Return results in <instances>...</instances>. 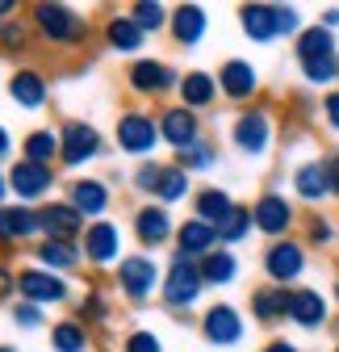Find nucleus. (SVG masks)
<instances>
[{
    "instance_id": "obj_33",
    "label": "nucleus",
    "mask_w": 339,
    "mask_h": 352,
    "mask_svg": "<svg viewBox=\"0 0 339 352\" xmlns=\"http://www.w3.org/2000/svg\"><path fill=\"white\" fill-rule=\"evenodd\" d=\"M201 277H205L209 289H226V285H235V281H239V256H235L231 248L209 252V256L201 260Z\"/></svg>"
},
{
    "instance_id": "obj_40",
    "label": "nucleus",
    "mask_w": 339,
    "mask_h": 352,
    "mask_svg": "<svg viewBox=\"0 0 339 352\" xmlns=\"http://www.w3.org/2000/svg\"><path fill=\"white\" fill-rule=\"evenodd\" d=\"M302 67V80L310 88H331L339 84V55H327V59H310V63H298Z\"/></svg>"
},
{
    "instance_id": "obj_5",
    "label": "nucleus",
    "mask_w": 339,
    "mask_h": 352,
    "mask_svg": "<svg viewBox=\"0 0 339 352\" xmlns=\"http://www.w3.org/2000/svg\"><path fill=\"white\" fill-rule=\"evenodd\" d=\"M272 139H277V122L264 105H247L235 113L231 122V147L247 160H264L272 151Z\"/></svg>"
},
{
    "instance_id": "obj_3",
    "label": "nucleus",
    "mask_w": 339,
    "mask_h": 352,
    "mask_svg": "<svg viewBox=\"0 0 339 352\" xmlns=\"http://www.w3.org/2000/svg\"><path fill=\"white\" fill-rule=\"evenodd\" d=\"M113 143H117L121 155H130V160L147 164V160L155 155V147L163 143V139H159V113L139 109V105L121 109L117 122H113Z\"/></svg>"
},
{
    "instance_id": "obj_16",
    "label": "nucleus",
    "mask_w": 339,
    "mask_h": 352,
    "mask_svg": "<svg viewBox=\"0 0 339 352\" xmlns=\"http://www.w3.org/2000/svg\"><path fill=\"white\" fill-rule=\"evenodd\" d=\"M67 201L84 214V223H101L113 206V185L105 176H75L67 181Z\"/></svg>"
},
{
    "instance_id": "obj_54",
    "label": "nucleus",
    "mask_w": 339,
    "mask_h": 352,
    "mask_svg": "<svg viewBox=\"0 0 339 352\" xmlns=\"http://www.w3.org/2000/svg\"><path fill=\"white\" fill-rule=\"evenodd\" d=\"M0 352H17V348H13V344H0Z\"/></svg>"
},
{
    "instance_id": "obj_50",
    "label": "nucleus",
    "mask_w": 339,
    "mask_h": 352,
    "mask_svg": "<svg viewBox=\"0 0 339 352\" xmlns=\"http://www.w3.org/2000/svg\"><path fill=\"white\" fill-rule=\"evenodd\" d=\"M17 17V0H0V21H13Z\"/></svg>"
},
{
    "instance_id": "obj_44",
    "label": "nucleus",
    "mask_w": 339,
    "mask_h": 352,
    "mask_svg": "<svg viewBox=\"0 0 339 352\" xmlns=\"http://www.w3.org/2000/svg\"><path fill=\"white\" fill-rule=\"evenodd\" d=\"M335 235H339L335 223H331V218H323V214H314L310 223H306V248H331Z\"/></svg>"
},
{
    "instance_id": "obj_9",
    "label": "nucleus",
    "mask_w": 339,
    "mask_h": 352,
    "mask_svg": "<svg viewBox=\"0 0 339 352\" xmlns=\"http://www.w3.org/2000/svg\"><path fill=\"white\" fill-rule=\"evenodd\" d=\"M17 298L42 306V311H51V306H67L71 302V281L59 277V273L38 269V264H21V269H17Z\"/></svg>"
},
{
    "instance_id": "obj_4",
    "label": "nucleus",
    "mask_w": 339,
    "mask_h": 352,
    "mask_svg": "<svg viewBox=\"0 0 339 352\" xmlns=\"http://www.w3.org/2000/svg\"><path fill=\"white\" fill-rule=\"evenodd\" d=\"M113 281H117V294L130 306H147L151 298H159L163 269H159V260H151V252H130L113 269Z\"/></svg>"
},
{
    "instance_id": "obj_2",
    "label": "nucleus",
    "mask_w": 339,
    "mask_h": 352,
    "mask_svg": "<svg viewBox=\"0 0 339 352\" xmlns=\"http://www.w3.org/2000/svg\"><path fill=\"white\" fill-rule=\"evenodd\" d=\"M205 277H201V260H189L180 252H172V260L163 264V285H159V302L172 315H189L193 306L205 298Z\"/></svg>"
},
{
    "instance_id": "obj_35",
    "label": "nucleus",
    "mask_w": 339,
    "mask_h": 352,
    "mask_svg": "<svg viewBox=\"0 0 339 352\" xmlns=\"http://www.w3.org/2000/svg\"><path fill=\"white\" fill-rule=\"evenodd\" d=\"M51 348L55 352H89L93 348V327H84L75 315L71 319H59L51 327Z\"/></svg>"
},
{
    "instance_id": "obj_34",
    "label": "nucleus",
    "mask_w": 339,
    "mask_h": 352,
    "mask_svg": "<svg viewBox=\"0 0 339 352\" xmlns=\"http://www.w3.org/2000/svg\"><path fill=\"white\" fill-rule=\"evenodd\" d=\"M293 55H298V63H310V59L339 55V51H335V34H331L327 25H306L298 38H293Z\"/></svg>"
},
{
    "instance_id": "obj_21",
    "label": "nucleus",
    "mask_w": 339,
    "mask_h": 352,
    "mask_svg": "<svg viewBox=\"0 0 339 352\" xmlns=\"http://www.w3.org/2000/svg\"><path fill=\"white\" fill-rule=\"evenodd\" d=\"M30 260L38 264V269H47V273L67 277V273H75L84 264V248H80V239H38Z\"/></svg>"
},
{
    "instance_id": "obj_46",
    "label": "nucleus",
    "mask_w": 339,
    "mask_h": 352,
    "mask_svg": "<svg viewBox=\"0 0 339 352\" xmlns=\"http://www.w3.org/2000/svg\"><path fill=\"white\" fill-rule=\"evenodd\" d=\"M5 298H17V269L0 256V302H5Z\"/></svg>"
},
{
    "instance_id": "obj_14",
    "label": "nucleus",
    "mask_w": 339,
    "mask_h": 352,
    "mask_svg": "<svg viewBox=\"0 0 339 352\" xmlns=\"http://www.w3.org/2000/svg\"><path fill=\"white\" fill-rule=\"evenodd\" d=\"M251 223H256L260 235H268L277 243V239H289L293 223H298V210H293V201L285 193L268 189V193H260L256 201H251Z\"/></svg>"
},
{
    "instance_id": "obj_12",
    "label": "nucleus",
    "mask_w": 339,
    "mask_h": 352,
    "mask_svg": "<svg viewBox=\"0 0 339 352\" xmlns=\"http://www.w3.org/2000/svg\"><path fill=\"white\" fill-rule=\"evenodd\" d=\"M121 243H126V239H121V227L113 223V218L89 223V231H84V239H80V248H84V264H89V269H97V273L117 269V264L126 260Z\"/></svg>"
},
{
    "instance_id": "obj_38",
    "label": "nucleus",
    "mask_w": 339,
    "mask_h": 352,
    "mask_svg": "<svg viewBox=\"0 0 339 352\" xmlns=\"http://www.w3.org/2000/svg\"><path fill=\"white\" fill-rule=\"evenodd\" d=\"M251 231H256V223H251V206H235V214L218 227V239H222V248L235 252V243H243Z\"/></svg>"
},
{
    "instance_id": "obj_42",
    "label": "nucleus",
    "mask_w": 339,
    "mask_h": 352,
    "mask_svg": "<svg viewBox=\"0 0 339 352\" xmlns=\"http://www.w3.org/2000/svg\"><path fill=\"white\" fill-rule=\"evenodd\" d=\"M75 319L84 323V327H97V323H105L109 319V302H105V294H84L80 302H75Z\"/></svg>"
},
{
    "instance_id": "obj_15",
    "label": "nucleus",
    "mask_w": 339,
    "mask_h": 352,
    "mask_svg": "<svg viewBox=\"0 0 339 352\" xmlns=\"http://www.w3.org/2000/svg\"><path fill=\"white\" fill-rule=\"evenodd\" d=\"M38 239H42V214H38V206H21V201L0 206V252H13V248L38 243Z\"/></svg>"
},
{
    "instance_id": "obj_53",
    "label": "nucleus",
    "mask_w": 339,
    "mask_h": 352,
    "mask_svg": "<svg viewBox=\"0 0 339 352\" xmlns=\"http://www.w3.org/2000/svg\"><path fill=\"white\" fill-rule=\"evenodd\" d=\"M331 298H335V311H339V281H335V289H331Z\"/></svg>"
},
{
    "instance_id": "obj_10",
    "label": "nucleus",
    "mask_w": 339,
    "mask_h": 352,
    "mask_svg": "<svg viewBox=\"0 0 339 352\" xmlns=\"http://www.w3.org/2000/svg\"><path fill=\"white\" fill-rule=\"evenodd\" d=\"M59 143H63L59 168H71V172L84 168V164H93V160H101V151H105V135L93 122H80V118H67L59 126Z\"/></svg>"
},
{
    "instance_id": "obj_39",
    "label": "nucleus",
    "mask_w": 339,
    "mask_h": 352,
    "mask_svg": "<svg viewBox=\"0 0 339 352\" xmlns=\"http://www.w3.org/2000/svg\"><path fill=\"white\" fill-rule=\"evenodd\" d=\"M30 38H34V30H30L25 17L0 21V55H21V51L30 47Z\"/></svg>"
},
{
    "instance_id": "obj_55",
    "label": "nucleus",
    "mask_w": 339,
    "mask_h": 352,
    "mask_svg": "<svg viewBox=\"0 0 339 352\" xmlns=\"http://www.w3.org/2000/svg\"><path fill=\"white\" fill-rule=\"evenodd\" d=\"M335 352H339V344H335Z\"/></svg>"
},
{
    "instance_id": "obj_26",
    "label": "nucleus",
    "mask_w": 339,
    "mask_h": 352,
    "mask_svg": "<svg viewBox=\"0 0 339 352\" xmlns=\"http://www.w3.org/2000/svg\"><path fill=\"white\" fill-rule=\"evenodd\" d=\"M176 97H180V105L193 109V113H201V109H209V105H218V97H222V93H218V76H214V72H201V67L180 72Z\"/></svg>"
},
{
    "instance_id": "obj_27",
    "label": "nucleus",
    "mask_w": 339,
    "mask_h": 352,
    "mask_svg": "<svg viewBox=\"0 0 339 352\" xmlns=\"http://www.w3.org/2000/svg\"><path fill=\"white\" fill-rule=\"evenodd\" d=\"M218 248H222L218 227L201 223V218H193V214L176 227V252H180V256H189V260H205L209 252H218Z\"/></svg>"
},
{
    "instance_id": "obj_6",
    "label": "nucleus",
    "mask_w": 339,
    "mask_h": 352,
    "mask_svg": "<svg viewBox=\"0 0 339 352\" xmlns=\"http://www.w3.org/2000/svg\"><path fill=\"white\" fill-rule=\"evenodd\" d=\"M260 269H264V277H268V285H281V289H298V281L306 277V269H310V248L302 243V239H277V243H268L264 248V256H260Z\"/></svg>"
},
{
    "instance_id": "obj_43",
    "label": "nucleus",
    "mask_w": 339,
    "mask_h": 352,
    "mask_svg": "<svg viewBox=\"0 0 339 352\" xmlns=\"http://www.w3.org/2000/svg\"><path fill=\"white\" fill-rule=\"evenodd\" d=\"M121 352H163V340L151 327H130L121 336Z\"/></svg>"
},
{
    "instance_id": "obj_20",
    "label": "nucleus",
    "mask_w": 339,
    "mask_h": 352,
    "mask_svg": "<svg viewBox=\"0 0 339 352\" xmlns=\"http://www.w3.org/2000/svg\"><path fill=\"white\" fill-rule=\"evenodd\" d=\"M38 214H42V239H84V231H89L84 214L67 197H51L47 206H38Z\"/></svg>"
},
{
    "instance_id": "obj_45",
    "label": "nucleus",
    "mask_w": 339,
    "mask_h": 352,
    "mask_svg": "<svg viewBox=\"0 0 339 352\" xmlns=\"http://www.w3.org/2000/svg\"><path fill=\"white\" fill-rule=\"evenodd\" d=\"M159 172H163V164H159V160H147V164H139V168H135V176H130L135 193L151 197V193H155V181H159Z\"/></svg>"
},
{
    "instance_id": "obj_8",
    "label": "nucleus",
    "mask_w": 339,
    "mask_h": 352,
    "mask_svg": "<svg viewBox=\"0 0 339 352\" xmlns=\"http://www.w3.org/2000/svg\"><path fill=\"white\" fill-rule=\"evenodd\" d=\"M59 185V172L51 164H34V160H13L9 164V193L21 206H47Z\"/></svg>"
},
{
    "instance_id": "obj_17",
    "label": "nucleus",
    "mask_w": 339,
    "mask_h": 352,
    "mask_svg": "<svg viewBox=\"0 0 339 352\" xmlns=\"http://www.w3.org/2000/svg\"><path fill=\"white\" fill-rule=\"evenodd\" d=\"M159 139L172 147V151H185V147L201 143V139H205V130H201V113L185 109L180 101H176V105H163V109H159Z\"/></svg>"
},
{
    "instance_id": "obj_13",
    "label": "nucleus",
    "mask_w": 339,
    "mask_h": 352,
    "mask_svg": "<svg viewBox=\"0 0 339 352\" xmlns=\"http://www.w3.org/2000/svg\"><path fill=\"white\" fill-rule=\"evenodd\" d=\"M130 227H135V239H139V248L143 252H159V248H167V243H176V218H172V210L167 206H159V201H143L139 210H135V218H130Z\"/></svg>"
},
{
    "instance_id": "obj_32",
    "label": "nucleus",
    "mask_w": 339,
    "mask_h": 352,
    "mask_svg": "<svg viewBox=\"0 0 339 352\" xmlns=\"http://www.w3.org/2000/svg\"><path fill=\"white\" fill-rule=\"evenodd\" d=\"M193 176L185 172V168H176V164H163V172H159V181H155V193H151V201H159V206H180L185 197L193 201Z\"/></svg>"
},
{
    "instance_id": "obj_22",
    "label": "nucleus",
    "mask_w": 339,
    "mask_h": 352,
    "mask_svg": "<svg viewBox=\"0 0 339 352\" xmlns=\"http://www.w3.org/2000/svg\"><path fill=\"white\" fill-rule=\"evenodd\" d=\"M293 193L306 206H318L327 197H335V176H331V160H306L293 168Z\"/></svg>"
},
{
    "instance_id": "obj_18",
    "label": "nucleus",
    "mask_w": 339,
    "mask_h": 352,
    "mask_svg": "<svg viewBox=\"0 0 339 352\" xmlns=\"http://www.w3.org/2000/svg\"><path fill=\"white\" fill-rule=\"evenodd\" d=\"M9 101L17 105V109H25V113H38V109H47L51 105V80H47V72L42 67H17L13 76H9Z\"/></svg>"
},
{
    "instance_id": "obj_52",
    "label": "nucleus",
    "mask_w": 339,
    "mask_h": 352,
    "mask_svg": "<svg viewBox=\"0 0 339 352\" xmlns=\"http://www.w3.org/2000/svg\"><path fill=\"white\" fill-rule=\"evenodd\" d=\"M0 206H9V168H0Z\"/></svg>"
},
{
    "instance_id": "obj_36",
    "label": "nucleus",
    "mask_w": 339,
    "mask_h": 352,
    "mask_svg": "<svg viewBox=\"0 0 339 352\" xmlns=\"http://www.w3.org/2000/svg\"><path fill=\"white\" fill-rule=\"evenodd\" d=\"M126 13L139 21V30H143L147 38H151V34H163L167 25H172V9H167L163 0H135Z\"/></svg>"
},
{
    "instance_id": "obj_49",
    "label": "nucleus",
    "mask_w": 339,
    "mask_h": 352,
    "mask_svg": "<svg viewBox=\"0 0 339 352\" xmlns=\"http://www.w3.org/2000/svg\"><path fill=\"white\" fill-rule=\"evenodd\" d=\"M13 155V135H9V126L0 122V168H5V160Z\"/></svg>"
},
{
    "instance_id": "obj_31",
    "label": "nucleus",
    "mask_w": 339,
    "mask_h": 352,
    "mask_svg": "<svg viewBox=\"0 0 339 352\" xmlns=\"http://www.w3.org/2000/svg\"><path fill=\"white\" fill-rule=\"evenodd\" d=\"M59 151H63V143H59V126H34V130H25L21 135V160H34V164H59Z\"/></svg>"
},
{
    "instance_id": "obj_37",
    "label": "nucleus",
    "mask_w": 339,
    "mask_h": 352,
    "mask_svg": "<svg viewBox=\"0 0 339 352\" xmlns=\"http://www.w3.org/2000/svg\"><path fill=\"white\" fill-rule=\"evenodd\" d=\"M214 164H218V143L209 139V135H205L201 143H193V147L176 151V168H185L189 176H193V172H209Z\"/></svg>"
},
{
    "instance_id": "obj_25",
    "label": "nucleus",
    "mask_w": 339,
    "mask_h": 352,
    "mask_svg": "<svg viewBox=\"0 0 339 352\" xmlns=\"http://www.w3.org/2000/svg\"><path fill=\"white\" fill-rule=\"evenodd\" d=\"M289 294L293 289H281V285H256L251 289V298H247V311H251V319H256L260 327H277V323H285L289 319Z\"/></svg>"
},
{
    "instance_id": "obj_23",
    "label": "nucleus",
    "mask_w": 339,
    "mask_h": 352,
    "mask_svg": "<svg viewBox=\"0 0 339 352\" xmlns=\"http://www.w3.org/2000/svg\"><path fill=\"white\" fill-rule=\"evenodd\" d=\"M101 38H105V47L113 51V55H143V47H147V34L139 30V21L130 17V13H109L105 21H101Z\"/></svg>"
},
{
    "instance_id": "obj_30",
    "label": "nucleus",
    "mask_w": 339,
    "mask_h": 352,
    "mask_svg": "<svg viewBox=\"0 0 339 352\" xmlns=\"http://www.w3.org/2000/svg\"><path fill=\"white\" fill-rule=\"evenodd\" d=\"M235 206L239 201L226 189H218V185H205V189L193 193V218H201V223H209V227H222L226 218L235 214Z\"/></svg>"
},
{
    "instance_id": "obj_29",
    "label": "nucleus",
    "mask_w": 339,
    "mask_h": 352,
    "mask_svg": "<svg viewBox=\"0 0 339 352\" xmlns=\"http://www.w3.org/2000/svg\"><path fill=\"white\" fill-rule=\"evenodd\" d=\"M205 30H209V13H205V5H176L172 9V25H167V34H172V42L176 47H185V51H193L197 42L205 38Z\"/></svg>"
},
{
    "instance_id": "obj_24",
    "label": "nucleus",
    "mask_w": 339,
    "mask_h": 352,
    "mask_svg": "<svg viewBox=\"0 0 339 352\" xmlns=\"http://www.w3.org/2000/svg\"><path fill=\"white\" fill-rule=\"evenodd\" d=\"M327 319H331V306H327V298H323L318 289L298 285V289L289 294V323H293V327H302V331H323Z\"/></svg>"
},
{
    "instance_id": "obj_11",
    "label": "nucleus",
    "mask_w": 339,
    "mask_h": 352,
    "mask_svg": "<svg viewBox=\"0 0 339 352\" xmlns=\"http://www.w3.org/2000/svg\"><path fill=\"white\" fill-rule=\"evenodd\" d=\"M201 340L209 348H239L247 340V323L235 302H209L201 311Z\"/></svg>"
},
{
    "instance_id": "obj_47",
    "label": "nucleus",
    "mask_w": 339,
    "mask_h": 352,
    "mask_svg": "<svg viewBox=\"0 0 339 352\" xmlns=\"http://www.w3.org/2000/svg\"><path fill=\"white\" fill-rule=\"evenodd\" d=\"M323 122L339 135V93H323Z\"/></svg>"
},
{
    "instance_id": "obj_19",
    "label": "nucleus",
    "mask_w": 339,
    "mask_h": 352,
    "mask_svg": "<svg viewBox=\"0 0 339 352\" xmlns=\"http://www.w3.org/2000/svg\"><path fill=\"white\" fill-rule=\"evenodd\" d=\"M218 93L226 101H235V105H247L251 97L260 93V72L251 67V59L231 55V59L218 63Z\"/></svg>"
},
{
    "instance_id": "obj_41",
    "label": "nucleus",
    "mask_w": 339,
    "mask_h": 352,
    "mask_svg": "<svg viewBox=\"0 0 339 352\" xmlns=\"http://www.w3.org/2000/svg\"><path fill=\"white\" fill-rule=\"evenodd\" d=\"M9 319H13V327H21V331H42V327H47V311H42V306H34V302H21V298H13Z\"/></svg>"
},
{
    "instance_id": "obj_48",
    "label": "nucleus",
    "mask_w": 339,
    "mask_h": 352,
    "mask_svg": "<svg viewBox=\"0 0 339 352\" xmlns=\"http://www.w3.org/2000/svg\"><path fill=\"white\" fill-rule=\"evenodd\" d=\"M260 352H302V348L293 344V340H281V336H272L268 344H260Z\"/></svg>"
},
{
    "instance_id": "obj_7",
    "label": "nucleus",
    "mask_w": 339,
    "mask_h": 352,
    "mask_svg": "<svg viewBox=\"0 0 339 352\" xmlns=\"http://www.w3.org/2000/svg\"><path fill=\"white\" fill-rule=\"evenodd\" d=\"M126 88L143 101H163L167 93L180 88V72L167 63V59H155V55H139L126 63Z\"/></svg>"
},
{
    "instance_id": "obj_51",
    "label": "nucleus",
    "mask_w": 339,
    "mask_h": 352,
    "mask_svg": "<svg viewBox=\"0 0 339 352\" xmlns=\"http://www.w3.org/2000/svg\"><path fill=\"white\" fill-rule=\"evenodd\" d=\"M318 25H327L331 34H335V25H339V9H323V21Z\"/></svg>"
},
{
    "instance_id": "obj_28",
    "label": "nucleus",
    "mask_w": 339,
    "mask_h": 352,
    "mask_svg": "<svg viewBox=\"0 0 339 352\" xmlns=\"http://www.w3.org/2000/svg\"><path fill=\"white\" fill-rule=\"evenodd\" d=\"M239 30L260 42V47H268V42L281 38V21H277V5H264V0H251V5H239Z\"/></svg>"
},
{
    "instance_id": "obj_1",
    "label": "nucleus",
    "mask_w": 339,
    "mask_h": 352,
    "mask_svg": "<svg viewBox=\"0 0 339 352\" xmlns=\"http://www.w3.org/2000/svg\"><path fill=\"white\" fill-rule=\"evenodd\" d=\"M25 21H30L34 38H42L55 51H80V47H89V38H93V21L80 9L63 5V0H34Z\"/></svg>"
}]
</instances>
